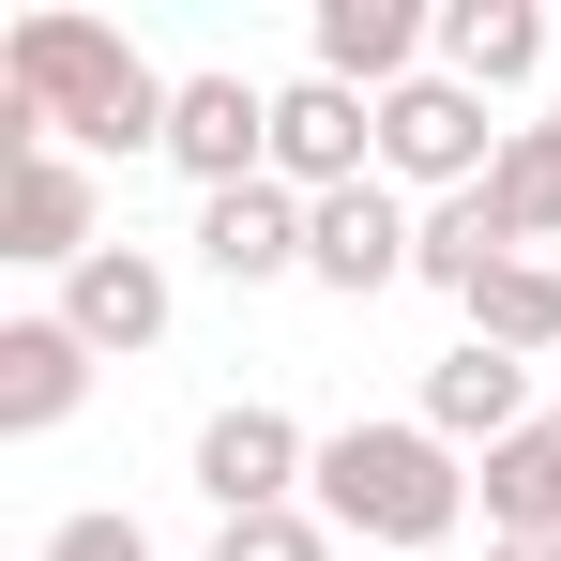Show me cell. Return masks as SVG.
Masks as SVG:
<instances>
[{"label": "cell", "mask_w": 561, "mask_h": 561, "mask_svg": "<svg viewBox=\"0 0 561 561\" xmlns=\"http://www.w3.org/2000/svg\"><path fill=\"white\" fill-rule=\"evenodd\" d=\"M46 561H152V531H137V516H106V501H77V516L46 531Z\"/></svg>", "instance_id": "obj_20"}, {"label": "cell", "mask_w": 561, "mask_h": 561, "mask_svg": "<svg viewBox=\"0 0 561 561\" xmlns=\"http://www.w3.org/2000/svg\"><path fill=\"white\" fill-rule=\"evenodd\" d=\"M274 183H288V197L379 183V106L334 92V77H288V92H274Z\"/></svg>", "instance_id": "obj_9"}, {"label": "cell", "mask_w": 561, "mask_h": 561, "mask_svg": "<svg viewBox=\"0 0 561 561\" xmlns=\"http://www.w3.org/2000/svg\"><path fill=\"white\" fill-rule=\"evenodd\" d=\"M425 61H440V15H425V0H319V15H304V77H334V92H410V77H425Z\"/></svg>", "instance_id": "obj_7"}, {"label": "cell", "mask_w": 561, "mask_h": 561, "mask_svg": "<svg viewBox=\"0 0 561 561\" xmlns=\"http://www.w3.org/2000/svg\"><path fill=\"white\" fill-rule=\"evenodd\" d=\"M213 561H334V516H319V501H288V516H228Z\"/></svg>", "instance_id": "obj_19"}, {"label": "cell", "mask_w": 561, "mask_h": 561, "mask_svg": "<svg viewBox=\"0 0 561 561\" xmlns=\"http://www.w3.org/2000/svg\"><path fill=\"white\" fill-rule=\"evenodd\" d=\"M485 561H561V531H531V547H485Z\"/></svg>", "instance_id": "obj_21"}, {"label": "cell", "mask_w": 561, "mask_h": 561, "mask_svg": "<svg viewBox=\"0 0 561 561\" xmlns=\"http://www.w3.org/2000/svg\"><path fill=\"white\" fill-rule=\"evenodd\" d=\"M456 319L485 334V350H516V365H547V350H561V259H501V274L470 288Z\"/></svg>", "instance_id": "obj_17"}, {"label": "cell", "mask_w": 561, "mask_h": 561, "mask_svg": "<svg viewBox=\"0 0 561 561\" xmlns=\"http://www.w3.org/2000/svg\"><path fill=\"white\" fill-rule=\"evenodd\" d=\"M501 137H516V122H485V92L425 61L410 92H379V183L394 197H470L485 168H501Z\"/></svg>", "instance_id": "obj_3"}, {"label": "cell", "mask_w": 561, "mask_h": 561, "mask_svg": "<svg viewBox=\"0 0 561 561\" xmlns=\"http://www.w3.org/2000/svg\"><path fill=\"white\" fill-rule=\"evenodd\" d=\"M485 197H501V228L547 259V243H561V122H516V137H501V168H485Z\"/></svg>", "instance_id": "obj_18"}, {"label": "cell", "mask_w": 561, "mask_h": 561, "mask_svg": "<svg viewBox=\"0 0 561 561\" xmlns=\"http://www.w3.org/2000/svg\"><path fill=\"white\" fill-rule=\"evenodd\" d=\"M410 425H440L456 456H501L516 425H547V394H531V365H516V350H485V334H456V350L425 365V394H410Z\"/></svg>", "instance_id": "obj_10"}, {"label": "cell", "mask_w": 561, "mask_h": 561, "mask_svg": "<svg viewBox=\"0 0 561 561\" xmlns=\"http://www.w3.org/2000/svg\"><path fill=\"white\" fill-rule=\"evenodd\" d=\"M304 213L319 197H288V183H228V197H197V274H228V288H274V274H304Z\"/></svg>", "instance_id": "obj_12"}, {"label": "cell", "mask_w": 561, "mask_h": 561, "mask_svg": "<svg viewBox=\"0 0 561 561\" xmlns=\"http://www.w3.org/2000/svg\"><path fill=\"white\" fill-rule=\"evenodd\" d=\"M168 168H183L197 197H228V183H274V92H259L243 61H197L183 92H168Z\"/></svg>", "instance_id": "obj_5"}, {"label": "cell", "mask_w": 561, "mask_h": 561, "mask_svg": "<svg viewBox=\"0 0 561 561\" xmlns=\"http://www.w3.org/2000/svg\"><path fill=\"white\" fill-rule=\"evenodd\" d=\"M470 516H485V547L561 531V410H547V425H516L501 456H470Z\"/></svg>", "instance_id": "obj_14"}, {"label": "cell", "mask_w": 561, "mask_h": 561, "mask_svg": "<svg viewBox=\"0 0 561 561\" xmlns=\"http://www.w3.org/2000/svg\"><path fill=\"white\" fill-rule=\"evenodd\" d=\"M304 501H319L350 547H379V561H440L456 516H470V456L440 425L379 410V425H334V440H319V485H304Z\"/></svg>", "instance_id": "obj_2"}, {"label": "cell", "mask_w": 561, "mask_h": 561, "mask_svg": "<svg viewBox=\"0 0 561 561\" xmlns=\"http://www.w3.org/2000/svg\"><path fill=\"white\" fill-rule=\"evenodd\" d=\"M501 259H531V243L501 228V197H485V183H470V197H425V259H410V274L440 288V304H470Z\"/></svg>", "instance_id": "obj_16"}, {"label": "cell", "mask_w": 561, "mask_h": 561, "mask_svg": "<svg viewBox=\"0 0 561 561\" xmlns=\"http://www.w3.org/2000/svg\"><path fill=\"white\" fill-rule=\"evenodd\" d=\"M92 243H106V197H92V168H77V152H15V168H0V259L77 274Z\"/></svg>", "instance_id": "obj_11"}, {"label": "cell", "mask_w": 561, "mask_h": 561, "mask_svg": "<svg viewBox=\"0 0 561 561\" xmlns=\"http://www.w3.org/2000/svg\"><path fill=\"white\" fill-rule=\"evenodd\" d=\"M304 485H319V440L288 425L274 394H228V410L197 425V501H213V531H228V516H288Z\"/></svg>", "instance_id": "obj_4"}, {"label": "cell", "mask_w": 561, "mask_h": 561, "mask_svg": "<svg viewBox=\"0 0 561 561\" xmlns=\"http://www.w3.org/2000/svg\"><path fill=\"white\" fill-rule=\"evenodd\" d=\"M77 394H92V350H77V319H61V304L0 319V440H46V425H77Z\"/></svg>", "instance_id": "obj_13"}, {"label": "cell", "mask_w": 561, "mask_h": 561, "mask_svg": "<svg viewBox=\"0 0 561 561\" xmlns=\"http://www.w3.org/2000/svg\"><path fill=\"white\" fill-rule=\"evenodd\" d=\"M410 259H425V197H394V183H350V197L304 213V274L334 288V304H379Z\"/></svg>", "instance_id": "obj_6"}, {"label": "cell", "mask_w": 561, "mask_h": 561, "mask_svg": "<svg viewBox=\"0 0 561 561\" xmlns=\"http://www.w3.org/2000/svg\"><path fill=\"white\" fill-rule=\"evenodd\" d=\"M168 92L183 77H152L106 15H15L0 31V152H77V168H106V152H168Z\"/></svg>", "instance_id": "obj_1"}, {"label": "cell", "mask_w": 561, "mask_h": 561, "mask_svg": "<svg viewBox=\"0 0 561 561\" xmlns=\"http://www.w3.org/2000/svg\"><path fill=\"white\" fill-rule=\"evenodd\" d=\"M61 319H77V350H92V365H137V350H168L183 288H168L152 243H92V259L61 274Z\"/></svg>", "instance_id": "obj_8"}, {"label": "cell", "mask_w": 561, "mask_h": 561, "mask_svg": "<svg viewBox=\"0 0 561 561\" xmlns=\"http://www.w3.org/2000/svg\"><path fill=\"white\" fill-rule=\"evenodd\" d=\"M440 77H470V92H531L547 77V15L531 0H440Z\"/></svg>", "instance_id": "obj_15"}]
</instances>
